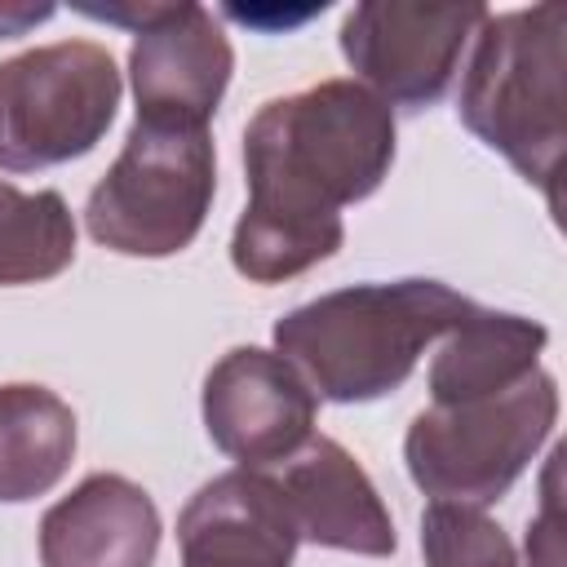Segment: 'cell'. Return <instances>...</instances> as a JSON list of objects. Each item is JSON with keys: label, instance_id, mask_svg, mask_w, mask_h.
<instances>
[{"label": "cell", "instance_id": "cell-10", "mask_svg": "<svg viewBox=\"0 0 567 567\" xmlns=\"http://www.w3.org/2000/svg\"><path fill=\"white\" fill-rule=\"evenodd\" d=\"M301 536L270 470H226L177 514L182 567H292Z\"/></svg>", "mask_w": 567, "mask_h": 567}, {"label": "cell", "instance_id": "cell-9", "mask_svg": "<svg viewBox=\"0 0 567 567\" xmlns=\"http://www.w3.org/2000/svg\"><path fill=\"white\" fill-rule=\"evenodd\" d=\"M199 412L217 452L244 470H266L306 447L319 394L279 350L235 346L208 368Z\"/></svg>", "mask_w": 567, "mask_h": 567}, {"label": "cell", "instance_id": "cell-11", "mask_svg": "<svg viewBox=\"0 0 567 567\" xmlns=\"http://www.w3.org/2000/svg\"><path fill=\"white\" fill-rule=\"evenodd\" d=\"M297 536L319 549H346L363 558H390L399 549L394 518L372 487L368 470L328 434H310L297 456L284 461V474H275Z\"/></svg>", "mask_w": 567, "mask_h": 567}, {"label": "cell", "instance_id": "cell-17", "mask_svg": "<svg viewBox=\"0 0 567 567\" xmlns=\"http://www.w3.org/2000/svg\"><path fill=\"white\" fill-rule=\"evenodd\" d=\"M53 18V4H0V40H13Z\"/></svg>", "mask_w": 567, "mask_h": 567}, {"label": "cell", "instance_id": "cell-3", "mask_svg": "<svg viewBox=\"0 0 567 567\" xmlns=\"http://www.w3.org/2000/svg\"><path fill=\"white\" fill-rule=\"evenodd\" d=\"M461 124L509 168L545 186L558 208L567 151V13L545 0L532 9L487 13L456 93Z\"/></svg>", "mask_w": 567, "mask_h": 567}, {"label": "cell", "instance_id": "cell-12", "mask_svg": "<svg viewBox=\"0 0 567 567\" xmlns=\"http://www.w3.org/2000/svg\"><path fill=\"white\" fill-rule=\"evenodd\" d=\"M159 509L124 474H89L40 518L44 567H151L159 554Z\"/></svg>", "mask_w": 567, "mask_h": 567}, {"label": "cell", "instance_id": "cell-16", "mask_svg": "<svg viewBox=\"0 0 567 567\" xmlns=\"http://www.w3.org/2000/svg\"><path fill=\"white\" fill-rule=\"evenodd\" d=\"M425 567H518V549L496 518L474 505L430 501L421 514Z\"/></svg>", "mask_w": 567, "mask_h": 567}, {"label": "cell", "instance_id": "cell-8", "mask_svg": "<svg viewBox=\"0 0 567 567\" xmlns=\"http://www.w3.org/2000/svg\"><path fill=\"white\" fill-rule=\"evenodd\" d=\"M487 13V4L363 0L341 22V58L390 111H421L452 89L461 53Z\"/></svg>", "mask_w": 567, "mask_h": 567}, {"label": "cell", "instance_id": "cell-6", "mask_svg": "<svg viewBox=\"0 0 567 567\" xmlns=\"http://www.w3.org/2000/svg\"><path fill=\"white\" fill-rule=\"evenodd\" d=\"M124 80L106 44L58 40L0 62V173H40L89 155Z\"/></svg>", "mask_w": 567, "mask_h": 567}, {"label": "cell", "instance_id": "cell-15", "mask_svg": "<svg viewBox=\"0 0 567 567\" xmlns=\"http://www.w3.org/2000/svg\"><path fill=\"white\" fill-rule=\"evenodd\" d=\"M75 261V217L58 190L0 177V284H44Z\"/></svg>", "mask_w": 567, "mask_h": 567}, {"label": "cell", "instance_id": "cell-14", "mask_svg": "<svg viewBox=\"0 0 567 567\" xmlns=\"http://www.w3.org/2000/svg\"><path fill=\"white\" fill-rule=\"evenodd\" d=\"M75 412L49 385H0V505L35 501L62 483L75 456Z\"/></svg>", "mask_w": 567, "mask_h": 567}, {"label": "cell", "instance_id": "cell-7", "mask_svg": "<svg viewBox=\"0 0 567 567\" xmlns=\"http://www.w3.org/2000/svg\"><path fill=\"white\" fill-rule=\"evenodd\" d=\"M84 13L133 31L128 80L142 124L208 128L226 97L235 49L204 4H84Z\"/></svg>", "mask_w": 567, "mask_h": 567}, {"label": "cell", "instance_id": "cell-13", "mask_svg": "<svg viewBox=\"0 0 567 567\" xmlns=\"http://www.w3.org/2000/svg\"><path fill=\"white\" fill-rule=\"evenodd\" d=\"M549 341V328L540 319L514 315V310H483L470 306V315L443 337L434 363H430V399L434 408L501 394L532 377L540 368V350Z\"/></svg>", "mask_w": 567, "mask_h": 567}, {"label": "cell", "instance_id": "cell-1", "mask_svg": "<svg viewBox=\"0 0 567 567\" xmlns=\"http://www.w3.org/2000/svg\"><path fill=\"white\" fill-rule=\"evenodd\" d=\"M394 146V111L359 80H319L261 102L244 128L248 204L230 266L248 284H284L328 261L346 239L341 208L390 177Z\"/></svg>", "mask_w": 567, "mask_h": 567}, {"label": "cell", "instance_id": "cell-2", "mask_svg": "<svg viewBox=\"0 0 567 567\" xmlns=\"http://www.w3.org/2000/svg\"><path fill=\"white\" fill-rule=\"evenodd\" d=\"M470 297L439 279L350 284L275 319V350L328 403H372L394 394L421 363L425 346L447 337Z\"/></svg>", "mask_w": 567, "mask_h": 567}, {"label": "cell", "instance_id": "cell-5", "mask_svg": "<svg viewBox=\"0 0 567 567\" xmlns=\"http://www.w3.org/2000/svg\"><path fill=\"white\" fill-rule=\"evenodd\" d=\"M217 195L208 128L133 120L124 151L84 199L89 235L120 257H173L195 244Z\"/></svg>", "mask_w": 567, "mask_h": 567}, {"label": "cell", "instance_id": "cell-4", "mask_svg": "<svg viewBox=\"0 0 567 567\" xmlns=\"http://www.w3.org/2000/svg\"><path fill=\"white\" fill-rule=\"evenodd\" d=\"M558 421V381L536 368L518 385L447 408H425L403 434L412 483L434 501L492 505L501 501Z\"/></svg>", "mask_w": 567, "mask_h": 567}]
</instances>
